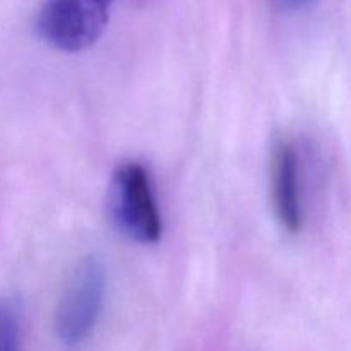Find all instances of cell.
Wrapping results in <instances>:
<instances>
[{
	"label": "cell",
	"instance_id": "cell-5",
	"mask_svg": "<svg viewBox=\"0 0 351 351\" xmlns=\"http://www.w3.org/2000/svg\"><path fill=\"white\" fill-rule=\"evenodd\" d=\"M0 351H21L19 311L10 298H0Z\"/></svg>",
	"mask_w": 351,
	"mask_h": 351
},
{
	"label": "cell",
	"instance_id": "cell-3",
	"mask_svg": "<svg viewBox=\"0 0 351 351\" xmlns=\"http://www.w3.org/2000/svg\"><path fill=\"white\" fill-rule=\"evenodd\" d=\"M106 293V273L95 256L82 259L71 274L55 315V329L62 345L75 348L95 331Z\"/></svg>",
	"mask_w": 351,
	"mask_h": 351
},
{
	"label": "cell",
	"instance_id": "cell-4",
	"mask_svg": "<svg viewBox=\"0 0 351 351\" xmlns=\"http://www.w3.org/2000/svg\"><path fill=\"white\" fill-rule=\"evenodd\" d=\"M271 192L274 213L281 226L290 233L300 232L305 219L300 154L290 141H280L274 146L271 161Z\"/></svg>",
	"mask_w": 351,
	"mask_h": 351
},
{
	"label": "cell",
	"instance_id": "cell-1",
	"mask_svg": "<svg viewBox=\"0 0 351 351\" xmlns=\"http://www.w3.org/2000/svg\"><path fill=\"white\" fill-rule=\"evenodd\" d=\"M108 209L117 228L139 243H156L163 233L153 180L146 167L127 161L117 167L110 180Z\"/></svg>",
	"mask_w": 351,
	"mask_h": 351
},
{
	"label": "cell",
	"instance_id": "cell-6",
	"mask_svg": "<svg viewBox=\"0 0 351 351\" xmlns=\"http://www.w3.org/2000/svg\"><path fill=\"white\" fill-rule=\"evenodd\" d=\"M281 10L287 12H300V10L308 9L315 0H273Z\"/></svg>",
	"mask_w": 351,
	"mask_h": 351
},
{
	"label": "cell",
	"instance_id": "cell-2",
	"mask_svg": "<svg viewBox=\"0 0 351 351\" xmlns=\"http://www.w3.org/2000/svg\"><path fill=\"white\" fill-rule=\"evenodd\" d=\"M115 0H41L36 31L55 50H88L105 33Z\"/></svg>",
	"mask_w": 351,
	"mask_h": 351
}]
</instances>
